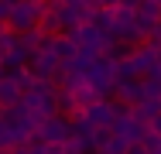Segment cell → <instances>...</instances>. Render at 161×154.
Returning <instances> with one entry per match:
<instances>
[{
  "label": "cell",
  "mask_w": 161,
  "mask_h": 154,
  "mask_svg": "<svg viewBox=\"0 0 161 154\" xmlns=\"http://www.w3.org/2000/svg\"><path fill=\"white\" fill-rule=\"evenodd\" d=\"M45 7H48V0H14V10H10V21H7V24H10L14 31L41 28Z\"/></svg>",
  "instance_id": "cell-1"
},
{
  "label": "cell",
  "mask_w": 161,
  "mask_h": 154,
  "mask_svg": "<svg viewBox=\"0 0 161 154\" xmlns=\"http://www.w3.org/2000/svg\"><path fill=\"white\" fill-rule=\"evenodd\" d=\"M72 34H75L79 48H82V52H89V55H103V48H106V41H110V34L99 28V24H93V21H82Z\"/></svg>",
  "instance_id": "cell-2"
},
{
  "label": "cell",
  "mask_w": 161,
  "mask_h": 154,
  "mask_svg": "<svg viewBox=\"0 0 161 154\" xmlns=\"http://www.w3.org/2000/svg\"><path fill=\"white\" fill-rule=\"evenodd\" d=\"M82 113H86V120L93 123V127H103V123H117L120 106H117V99H110V96H96L89 106H82Z\"/></svg>",
  "instance_id": "cell-3"
},
{
  "label": "cell",
  "mask_w": 161,
  "mask_h": 154,
  "mask_svg": "<svg viewBox=\"0 0 161 154\" xmlns=\"http://www.w3.org/2000/svg\"><path fill=\"white\" fill-rule=\"evenodd\" d=\"M24 99V86L14 79V72H3V79H0V103L3 106H17Z\"/></svg>",
  "instance_id": "cell-4"
},
{
  "label": "cell",
  "mask_w": 161,
  "mask_h": 154,
  "mask_svg": "<svg viewBox=\"0 0 161 154\" xmlns=\"http://www.w3.org/2000/svg\"><path fill=\"white\" fill-rule=\"evenodd\" d=\"M10 10H14V0H0V21L3 24L10 21Z\"/></svg>",
  "instance_id": "cell-5"
},
{
  "label": "cell",
  "mask_w": 161,
  "mask_h": 154,
  "mask_svg": "<svg viewBox=\"0 0 161 154\" xmlns=\"http://www.w3.org/2000/svg\"><path fill=\"white\" fill-rule=\"evenodd\" d=\"M147 127H151V130H154V134L161 137V110L154 113V117H151V120H147Z\"/></svg>",
  "instance_id": "cell-6"
},
{
  "label": "cell",
  "mask_w": 161,
  "mask_h": 154,
  "mask_svg": "<svg viewBox=\"0 0 161 154\" xmlns=\"http://www.w3.org/2000/svg\"><path fill=\"white\" fill-rule=\"evenodd\" d=\"M120 3H124V7H134V10L141 7V0H120Z\"/></svg>",
  "instance_id": "cell-7"
},
{
  "label": "cell",
  "mask_w": 161,
  "mask_h": 154,
  "mask_svg": "<svg viewBox=\"0 0 161 154\" xmlns=\"http://www.w3.org/2000/svg\"><path fill=\"white\" fill-rule=\"evenodd\" d=\"M151 41H161V21H158V28H154V34H151Z\"/></svg>",
  "instance_id": "cell-8"
},
{
  "label": "cell",
  "mask_w": 161,
  "mask_h": 154,
  "mask_svg": "<svg viewBox=\"0 0 161 154\" xmlns=\"http://www.w3.org/2000/svg\"><path fill=\"white\" fill-rule=\"evenodd\" d=\"M65 3H75V7H82V3H96V0H65Z\"/></svg>",
  "instance_id": "cell-9"
},
{
  "label": "cell",
  "mask_w": 161,
  "mask_h": 154,
  "mask_svg": "<svg viewBox=\"0 0 161 154\" xmlns=\"http://www.w3.org/2000/svg\"><path fill=\"white\" fill-rule=\"evenodd\" d=\"M7 28H10V24H3V21H0V38H3V31H7Z\"/></svg>",
  "instance_id": "cell-10"
},
{
  "label": "cell",
  "mask_w": 161,
  "mask_h": 154,
  "mask_svg": "<svg viewBox=\"0 0 161 154\" xmlns=\"http://www.w3.org/2000/svg\"><path fill=\"white\" fill-rule=\"evenodd\" d=\"M0 69H3V48H0Z\"/></svg>",
  "instance_id": "cell-11"
}]
</instances>
